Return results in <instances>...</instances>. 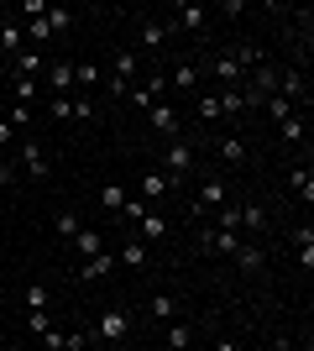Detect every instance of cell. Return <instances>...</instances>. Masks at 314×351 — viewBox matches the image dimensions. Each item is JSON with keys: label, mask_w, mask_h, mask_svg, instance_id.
<instances>
[{"label": "cell", "mask_w": 314, "mask_h": 351, "mask_svg": "<svg viewBox=\"0 0 314 351\" xmlns=\"http://www.w3.org/2000/svg\"><path fill=\"white\" fill-rule=\"evenodd\" d=\"M126 336H131V309H105L100 325H94V341L100 346H126Z\"/></svg>", "instance_id": "6da1fadb"}, {"label": "cell", "mask_w": 314, "mask_h": 351, "mask_svg": "<svg viewBox=\"0 0 314 351\" xmlns=\"http://www.w3.org/2000/svg\"><path fill=\"white\" fill-rule=\"evenodd\" d=\"M42 89L53 95V100H74V63L68 58H58V63H47V73H42Z\"/></svg>", "instance_id": "7a4b0ae2"}, {"label": "cell", "mask_w": 314, "mask_h": 351, "mask_svg": "<svg viewBox=\"0 0 314 351\" xmlns=\"http://www.w3.org/2000/svg\"><path fill=\"white\" fill-rule=\"evenodd\" d=\"M136 63H142V58H136L131 47L110 58V79H105V84H110V95H120V100H126V89H131V79H136Z\"/></svg>", "instance_id": "3957f363"}, {"label": "cell", "mask_w": 314, "mask_h": 351, "mask_svg": "<svg viewBox=\"0 0 314 351\" xmlns=\"http://www.w3.org/2000/svg\"><path fill=\"white\" fill-rule=\"evenodd\" d=\"M116 267H136V273H147V267H152V247L142 241V236H126L120 252H116Z\"/></svg>", "instance_id": "277c9868"}, {"label": "cell", "mask_w": 314, "mask_h": 351, "mask_svg": "<svg viewBox=\"0 0 314 351\" xmlns=\"http://www.w3.org/2000/svg\"><path fill=\"white\" fill-rule=\"evenodd\" d=\"M136 194H142L147 205H163L168 194H173V178H168L163 168H152V173H142V178H136Z\"/></svg>", "instance_id": "5b68a950"}, {"label": "cell", "mask_w": 314, "mask_h": 351, "mask_svg": "<svg viewBox=\"0 0 314 351\" xmlns=\"http://www.w3.org/2000/svg\"><path fill=\"white\" fill-rule=\"evenodd\" d=\"M189 168H194V147H189V142H173V147L163 152V173L173 178V184H183V173H189Z\"/></svg>", "instance_id": "8992f818"}, {"label": "cell", "mask_w": 314, "mask_h": 351, "mask_svg": "<svg viewBox=\"0 0 314 351\" xmlns=\"http://www.w3.org/2000/svg\"><path fill=\"white\" fill-rule=\"evenodd\" d=\"M225 205V184L220 178H209V184H199V194H194V205H189V215H209V210H220Z\"/></svg>", "instance_id": "52a82bcc"}, {"label": "cell", "mask_w": 314, "mask_h": 351, "mask_svg": "<svg viewBox=\"0 0 314 351\" xmlns=\"http://www.w3.org/2000/svg\"><path fill=\"white\" fill-rule=\"evenodd\" d=\"M168 231H173V220H168V215H163V210H157V205H152L147 215L136 220V236H142V241H147V247H152V241H163Z\"/></svg>", "instance_id": "ba28073f"}, {"label": "cell", "mask_w": 314, "mask_h": 351, "mask_svg": "<svg viewBox=\"0 0 314 351\" xmlns=\"http://www.w3.org/2000/svg\"><path fill=\"white\" fill-rule=\"evenodd\" d=\"M199 73H205L199 63L183 58L179 69H168V89H173V95H194V89H199Z\"/></svg>", "instance_id": "9c48e42d"}, {"label": "cell", "mask_w": 314, "mask_h": 351, "mask_svg": "<svg viewBox=\"0 0 314 351\" xmlns=\"http://www.w3.org/2000/svg\"><path fill=\"white\" fill-rule=\"evenodd\" d=\"M84 283H94V278H110L116 273V252H94V257H84V267H74Z\"/></svg>", "instance_id": "30bf717a"}, {"label": "cell", "mask_w": 314, "mask_h": 351, "mask_svg": "<svg viewBox=\"0 0 314 351\" xmlns=\"http://www.w3.org/2000/svg\"><path fill=\"white\" fill-rule=\"evenodd\" d=\"M147 121H152V132L173 136V132H179V105H173V100H157V105L147 110Z\"/></svg>", "instance_id": "8fae6325"}, {"label": "cell", "mask_w": 314, "mask_h": 351, "mask_svg": "<svg viewBox=\"0 0 314 351\" xmlns=\"http://www.w3.org/2000/svg\"><path fill=\"white\" fill-rule=\"evenodd\" d=\"M147 320H157V325H168V320H179V299H173V293L168 289H157L147 299Z\"/></svg>", "instance_id": "7c38bea8"}, {"label": "cell", "mask_w": 314, "mask_h": 351, "mask_svg": "<svg viewBox=\"0 0 314 351\" xmlns=\"http://www.w3.org/2000/svg\"><path fill=\"white\" fill-rule=\"evenodd\" d=\"M168 37H173V27H168V21H142V37H136V43H142V53H163Z\"/></svg>", "instance_id": "4fadbf2b"}, {"label": "cell", "mask_w": 314, "mask_h": 351, "mask_svg": "<svg viewBox=\"0 0 314 351\" xmlns=\"http://www.w3.org/2000/svg\"><path fill=\"white\" fill-rule=\"evenodd\" d=\"M0 53H5V58L27 53V32H21V21H11V16L0 21Z\"/></svg>", "instance_id": "5bb4252c"}, {"label": "cell", "mask_w": 314, "mask_h": 351, "mask_svg": "<svg viewBox=\"0 0 314 351\" xmlns=\"http://www.w3.org/2000/svg\"><path fill=\"white\" fill-rule=\"evenodd\" d=\"M205 21H209V11H205V5H179L168 27H173V32H205Z\"/></svg>", "instance_id": "9a60e30c"}, {"label": "cell", "mask_w": 314, "mask_h": 351, "mask_svg": "<svg viewBox=\"0 0 314 351\" xmlns=\"http://www.w3.org/2000/svg\"><path fill=\"white\" fill-rule=\"evenodd\" d=\"M189 346H194V325L168 320V330H163V351H189Z\"/></svg>", "instance_id": "2e32d148"}, {"label": "cell", "mask_w": 314, "mask_h": 351, "mask_svg": "<svg viewBox=\"0 0 314 351\" xmlns=\"http://www.w3.org/2000/svg\"><path fill=\"white\" fill-rule=\"evenodd\" d=\"M21 168H27V178H47V158H42V142H21Z\"/></svg>", "instance_id": "e0dca14e"}, {"label": "cell", "mask_w": 314, "mask_h": 351, "mask_svg": "<svg viewBox=\"0 0 314 351\" xmlns=\"http://www.w3.org/2000/svg\"><path fill=\"white\" fill-rule=\"evenodd\" d=\"M5 69H11V63H5ZM5 89H11V100H16V105H27V100H37L42 79H21V73H11V79H5Z\"/></svg>", "instance_id": "ac0fdd59"}, {"label": "cell", "mask_w": 314, "mask_h": 351, "mask_svg": "<svg viewBox=\"0 0 314 351\" xmlns=\"http://www.w3.org/2000/svg\"><path fill=\"white\" fill-rule=\"evenodd\" d=\"M74 252H79V257H94V252H105V231H100V226H84V231L74 236Z\"/></svg>", "instance_id": "d6986e66"}, {"label": "cell", "mask_w": 314, "mask_h": 351, "mask_svg": "<svg viewBox=\"0 0 314 351\" xmlns=\"http://www.w3.org/2000/svg\"><path fill=\"white\" fill-rule=\"evenodd\" d=\"M278 136H283V142H293V147H299L304 136H309V121H304L299 110H293V116H288V121H278Z\"/></svg>", "instance_id": "ffe728a7"}, {"label": "cell", "mask_w": 314, "mask_h": 351, "mask_svg": "<svg viewBox=\"0 0 314 351\" xmlns=\"http://www.w3.org/2000/svg\"><path fill=\"white\" fill-rule=\"evenodd\" d=\"M293 247H299V263H304V273L314 267V226H299L293 231Z\"/></svg>", "instance_id": "44dd1931"}, {"label": "cell", "mask_w": 314, "mask_h": 351, "mask_svg": "<svg viewBox=\"0 0 314 351\" xmlns=\"http://www.w3.org/2000/svg\"><path fill=\"white\" fill-rule=\"evenodd\" d=\"M262 226H267L262 205H257V199H241V231H262Z\"/></svg>", "instance_id": "7402d4cb"}, {"label": "cell", "mask_w": 314, "mask_h": 351, "mask_svg": "<svg viewBox=\"0 0 314 351\" xmlns=\"http://www.w3.org/2000/svg\"><path fill=\"white\" fill-rule=\"evenodd\" d=\"M100 205H105V215H120V205H126V184H105Z\"/></svg>", "instance_id": "603a6c76"}, {"label": "cell", "mask_w": 314, "mask_h": 351, "mask_svg": "<svg viewBox=\"0 0 314 351\" xmlns=\"http://www.w3.org/2000/svg\"><path fill=\"white\" fill-rule=\"evenodd\" d=\"M288 184H293V194H299L304 205L314 199V173H309V168H293V173H288Z\"/></svg>", "instance_id": "cb8c5ba5"}, {"label": "cell", "mask_w": 314, "mask_h": 351, "mask_svg": "<svg viewBox=\"0 0 314 351\" xmlns=\"http://www.w3.org/2000/svg\"><path fill=\"white\" fill-rule=\"evenodd\" d=\"M53 231H58V236H63V241H74V236H79V231H84V220H79V215H74V210H63V215H58V220H53Z\"/></svg>", "instance_id": "d4e9b609"}, {"label": "cell", "mask_w": 314, "mask_h": 351, "mask_svg": "<svg viewBox=\"0 0 314 351\" xmlns=\"http://www.w3.org/2000/svg\"><path fill=\"white\" fill-rule=\"evenodd\" d=\"M220 158L231 162V168H241V162H246V142H241V136H225V142H220Z\"/></svg>", "instance_id": "484cf974"}, {"label": "cell", "mask_w": 314, "mask_h": 351, "mask_svg": "<svg viewBox=\"0 0 314 351\" xmlns=\"http://www.w3.org/2000/svg\"><path fill=\"white\" fill-rule=\"evenodd\" d=\"M236 267L241 273H257V267H262V247H246V241H241L236 247Z\"/></svg>", "instance_id": "4316f807"}, {"label": "cell", "mask_w": 314, "mask_h": 351, "mask_svg": "<svg viewBox=\"0 0 314 351\" xmlns=\"http://www.w3.org/2000/svg\"><path fill=\"white\" fill-rule=\"evenodd\" d=\"M21 299H27V315H37V309H47V299H53V293H47V283H27V293H21Z\"/></svg>", "instance_id": "83f0119b"}, {"label": "cell", "mask_w": 314, "mask_h": 351, "mask_svg": "<svg viewBox=\"0 0 314 351\" xmlns=\"http://www.w3.org/2000/svg\"><path fill=\"white\" fill-rule=\"evenodd\" d=\"M215 226H220V231H236V236H241V205H231V199H225V205H220V220H215Z\"/></svg>", "instance_id": "f1b7e54d"}, {"label": "cell", "mask_w": 314, "mask_h": 351, "mask_svg": "<svg viewBox=\"0 0 314 351\" xmlns=\"http://www.w3.org/2000/svg\"><path fill=\"white\" fill-rule=\"evenodd\" d=\"M16 16H27V21H42V16H47V0H21V5L11 11V21H16Z\"/></svg>", "instance_id": "f546056e"}, {"label": "cell", "mask_w": 314, "mask_h": 351, "mask_svg": "<svg viewBox=\"0 0 314 351\" xmlns=\"http://www.w3.org/2000/svg\"><path fill=\"white\" fill-rule=\"evenodd\" d=\"M126 100H131L136 110H152V105H157V95H152V84H136V89H126Z\"/></svg>", "instance_id": "4dcf8cb0"}, {"label": "cell", "mask_w": 314, "mask_h": 351, "mask_svg": "<svg viewBox=\"0 0 314 351\" xmlns=\"http://www.w3.org/2000/svg\"><path fill=\"white\" fill-rule=\"evenodd\" d=\"M147 199H142V194H126V205H120V215H126V220H131V226H136V220H142V215H147Z\"/></svg>", "instance_id": "1f68e13d"}, {"label": "cell", "mask_w": 314, "mask_h": 351, "mask_svg": "<svg viewBox=\"0 0 314 351\" xmlns=\"http://www.w3.org/2000/svg\"><path fill=\"white\" fill-rule=\"evenodd\" d=\"M262 110H267V121H288V116H293V105H288L283 95H272V100H262Z\"/></svg>", "instance_id": "d6a6232c"}, {"label": "cell", "mask_w": 314, "mask_h": 351, "mask_svg": "<svg viewBox=\"0 0 314 351\" xmlns=\"http://www.w3.org/2000/svg\"><path fill=\"white\" fill-rule=\"evenodd\" d=\"M63 351H90V330H63Z\"/></svg>", "instance_id": "836d02e7"}, {"label": "cell", "mask_w": 314, "mask_h": 351, "mask_svg": "<svg viewBox=\"0 0 314 351\" xmlns=\"http://www.w3.org/2000/svg\"><path fill=\"white\" fill-rule=\"evenodd\" d=\"M74 84H100V69H94V63H74Z\"/></svg>", "instance_id": "e575fe53"}, {"label": "cell", "mask_w": 314, "mask_h": 351, "mask_svg": "<svg viewBox=\"0 0 314 351\" xmlns=\"http://www.w3.org/2000/svg\"><path fill=\"white\" fill-rule=\"evenodd\" d=\"M5 121H11L16 132H21V126H27V121H31V105H11V110H5Z\"/></svg>", "instance_id": "d590c367"}, {"label": "cell", "mask_w": 314, "mask_h": 351, "mask_svg": "<svg viewBox=\"0 0 314 351\" xmlns=\"http://www.w3.org/2000/svg\"><path fill=\"white\" fill-rule=\"evenodd\" d=\"M194 110H199V121H220V105H215V95H205Z\"/></svg>", "instance_id": "8d00e7d4"}, {"label": "cell", "mask_w": 314, "mask_h": 351, "mask_svg": "<svg viewBox=\"0 0 314 351\" xmlns=\"http://www.w3.org/2000/svg\"><path fill=\"white\" fill-rule=\"evenodd\" d=\"M42 351H63V330H53V325H47V330H42Z\"/></svg>", "instance_id": "74e56055"}, {"label": "cell", "mask_w": 314, "mask_h": 351, "mask_svg": "<svg viewBox=\"0 0 314 351\" xmlns=\"http://www.w3.org/2000/svg\"><path fill=\"white\" fill-rule=\"evenodd\" d=\"M47 105H53V116H58V121H74V100H47Z\"/></svg>", "instance_id": "f35d334b"}, {"label": "cell", "mask_w": 314, "mask_h": 351, "mask_svg": "<svg viewBox=\"0 0 314 351\" xmlns=\"http://www.w3.org/2000/svg\"><path fill=\"white\" fill-rule=\"evenodd\" d=\"M74 121H94V100H74Z\"/></svg>", "instance_id": "ab89813d"}, {"label": "cell", "mask_w": 314, "mask_h": 351, "mask_svg": "<svg viewBox=\"0 0 314 351\" xmlns=\"http://www.w3.org/2000/svg\"><path fill=\"white\" fill-rule=\"evenodd\" d=\"M215 351H241V346H236V341H215Z\"/></svg>", "instance_id": "60d3db41"}, {"label": "cell", "mask_w": 314, "mask_h": 351, "mask_svg": "<svg viewBox=\"0 0 314 351\" xmlns=\"http://www.w3.org/2000/svg\"><path fill=\"white\" fill-rule=\"evenodd\" d=\"M0 178H5V184H11V173H5V152H0Z\"/></svg>", "instance_id": "b9f144b4"}, {"label": "cell", "mask_w": 314, "mask_h": 351, "mask_svg": "<svg viewBox=\"0 0 314 351\" xmlns=\"http://www.w3.org/2000/svg\"><path fill=\"white\" fill-rule=\"evenodd\" d=\"M105 351H126V346H105Z\"/></svg>", "instance_id": "7bdbcfd3"}, {"label": "cell", "mask_w": 314, "mask_h": 351, "mask_svg": "<svg viewBox=\"0 0 314 351\" xmlns=\"http://www.w3.org/2000/svg\"><path fill=\"white\" fill-rule=\"evenodd\" d=\"M304 351H314V346H304Z\"/></svg>", "instance_id": "ee69618b"}, {"label": "cell", "mask_w": 314, "mask_h": 351, "mask_svg": "<svg viewBox=\"0 0 314 351\" xmlns=\"http://www.w3.org/2000/svg\"><path fill=\"white\" fill-rule=\"evenodd\" d=\"M11 351H16V346H11Z\"/></svg>", "instance_id": "f6af8a7d"}]
</instances>
